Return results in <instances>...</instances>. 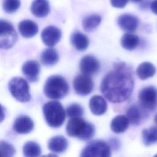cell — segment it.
Returning a JSON list of instances; mask_svg holds the SVG:
<instances>
[{
  "mask_svg": "<svg viewBox=\"0 0 157 157\" xmlns=\"http://www.w3.org/2000/svg\"><path fill=\"white\" fill-rule=\"evenodd\" d=\"M134 79L130 68L124 63L114 64V70L107 73L102 78L101 91L107 99L113 103L126 101L131 95Z\"/></svg>",
  "mask_w": 157,
  "mask_h": 157,
  "instance_id": "obj_1",
  "label": "cell"
},
{
  "mask_svg": "<svg viewBox=\"0 0 157 157\" xmlns=\"http://www.w3.org/2000/svg\"><path fill=\"white\" fill-rule=\"evenodd\" d=\"M67 134L73 137L82 140H88L95 134L93 124L86 122L80 117L72 118L66 124Z\"/></svg>",
  "mask_w": 157,
  "mask_h": 157,
  "instance_id": "obj_2",
  "label": "cell"
},
{
  "mask_svg": "<svg viewBox=\"0 0 157 157\" xmlns=\"http://www.w3.org/2000/svg\"><path fill=\"white\" fill-rule=\"evenodd\" d=\"M44 91L45 96L50 99H60L68 93L69 86L66 80L62 76L52 75L47 79Z\"/></svg>",
  "mask_w": 157,
  "mask_h": 157,
  "instance_id": "obj_3",
  "label": "cell"
},
{
  "mask_svg": "<svg viewBox=\"0 0 157 157\" xmlns=\"http://www.w3.org/2000/svg\"><path fill=\"white\" fill-rule=\"evenodd\" d=\"M43 113L48 125L52 128H58L64 121L66 113L63 105L56 101L45 103L42 107Z\"/></svg>",
  "mask_w": 157,
  "mask_h": 157,
  "instance_id": "obj_4",
  "label": "cell"
},
{
  "mask_svg": "<svg viewBox=\"0 0 157 157\" xmlns=\"http://www.w3.org/2000/svg\"><path fill=\"white\" fill-rule=\"evenodd\" d=\"M9 89L12 96L20 102H28L31 99L28 83L21 77L12 78L9 83Z\"/></svg>",
  "mask_w": 157,
  "mask_h": 157,
  "instance_id": "obj_5",
  "label": "cell"
},
{
  "mask_svg": "<svg viewBox=\"0 0 157 157\" xmlns=\"http://www.w3.org/2000/svg\"><path fill=\"white\" fill-rule=\"evenodd\" d=\"M140 107L146 111L153 112L157 107V89L154 86L143 88L139 93Z\"/></svg>",
  "mask_w": 157,
  "mask_h": 157,
  "instance_id": "obj_6",
  "label": "cell"
},
{
  "mask_svg": "<svg viewBox=\"0 0 157 157\" xmlns=\"http://www.w3.org/2000/svg\"><path fill=\"white\" fill-rule=\"evenodd\" d=\"M110 147L104 141L95 140L88 143L82 150L80 156H110Z\"/></svg>",
  "mask_w": 157,
  "mask_h": 157,
  "instance_id": "obj_7",
  "label": "cell"
},
{
  "mask_svg": "<svg viewBox=\"0 0 157 157\" xmlns=\"http://www.w3.org/2000/svg\"><path fill=\"white\" fill-rule=\"evenodd\" d=\"M0 47L2 49L11 48L17 40V33L10 23L1 19L0 21Z\"/></svg>",
  "mask_w": 157,
  "mask_h": 157,
  "instance_id": "obj_8",
  "label": "cell"
},
{
  "mask_svg": "<svg viewBox=\"0 0 157 157\" xmlns=\"http://www.w3.org/2000/svg\"><path fill=\"white\" fill-rule=\"evenodd\" d=\"M73 86L78 94L86 96L93 90V82L90 75L83 74L75 77L73 81Z\"/></svg>",
  "mask_w": 157,
  "mask_h": 157,
  "instance_id": "obj_9",
  "label": "cell"
},
{
  "mask_svg": "<svg viewBox=\"0 0 157 157\" xmlns=\"http://www.w3.org/2000/svg\"><path fill=\"white\" fill-rule=\"evenodd\" d=\"M61 32L59 28L54 26H48L41 33V39L44 44L48 47L55 45L60 40Z\"/></svg>",
  "mask_w": 157,
  "mask_h": 157,
  "instance_id": "obj_10",
  "label": "cell"
},
{
  "mask_svg": "<svg viewBox=\"0 0 157 157\" xmlns=\"http://www.w3.org/2000/svg\"><path fill=\"white\" fill-rule=\"evenodd\" d=\"M99 62L93 56L86 55L83 57L80 63V69L83 74L91 75L96 74L99 69Z\"/></svg>",
  "mask_w": 157,
  "mask_h": 157,
  "instance_id": "obj_11",
  "label": "cell"
},
{
  "mask_svg": "<svg viewBox=\"0 0 157 157\" xmlns=\"http://www.w3.org/2000/svg\"><path fill=\"white\" fill-rule=\"evenodd\" d=\"M117 22L121 29L129 33L136 31L139 23L137 17L129 13H124L119 16Z\"/></svg>",
  "mask_w": 157,
  "mask_h": 157,
  "instance_id": "obj_12",
  "label": "cell"
},
{
  "mask_svg": "<svg viewBox=\"0 0 157 157\" xmlns=\"http://www.w3.org/2000/svg\"><path fill=\"white\" fill-rule=\"evenodd\" d=\"M34 128V122L27 115H20L17 117L13 124V130L18 134H28Z\"/></svg>",
  "mask_w": 157,
  "mask_h": 157,
  "instance_id": "obj_13",
  "label": "cell"
},
{
  "mask_svg": "<svg viewBox=\"0 0 157 157\" xmlns=\"http://www.w3.org/2000/svg\"><path fill=\"white\" fill-rule=\"evenodd\" d=\"M22 72L30 82H36L39 78L40 66L37 61L29 60L26 61L22 66Z\"/></svg>",
  "mask_w": 157,
  "mask_h": 157,
  "instance_id": "obj_14",
  "label": "cell"
},
{
  "mask_svg": "<svg viewBox=\"0 0 157 157\" xmlns=\"http://www.w3.org/2000/svg\"><path fill=\"white\" fill-rule=\"evenodd\" d=\"M31 12L36 17L43 18L50 12V4L47 0H34L31 6Z\"/></svg>",
  "mask_w": 157,
  "mask_h": 157,
  "instance_id": "obj_15",
  "label": "cell"
},
{
  "mask_svg": "<svg viewBox=\"0 0 157 157\" xmlns=\"http://www.w3.org/2000/svg\"><path fill=\"white\" fill-rule=\"evenodd\" d=\"M89 107L93 114L101 115L107 110V102L102 96L95 95L90 99Z\"/></svg>",
  "mask_w": 157,
  "mask_h": 157,
  "instance_id": "obj_16",
  "label": "cell"
},
{
  "mask_svg": "<svg viewBox=\"0 0 157 157\" xmlns=\"http://www.w3.org/2000/svg\"><path fill=\"white\" fill-rule=\"evenodd\" d=\"M18 31L23 37L29 38L37 33L38 26L32 20H25L18 24Z\"/></svg>",
  "mask_w": 157,
  "mask_h": 157,
  "instance_id": "obj_17",
  "label": "cell"
},
{
  "mask_svg": "<svg viewBox=\"0 0 157 157\" xmlns=\"http://www.w3.org/2000/svg\"><path fill=\"white\" fill-rule=\"evenodd\" d=\"M68 147L67 139L62 136H56L52 137L48 142V149L53 153L64 152Z\"/></svg>",
  "mask_w": 157,
  "mask_h": 157,
  "instance_id": "obj_18",
  "label": "cell"
},
{
  "mask_svg": "<svg viewBox=\"0 0 157 157\" xmlns=\"http://www.w3.org/2000/svg\"><path fill=\"white\" fill-rule=\"evenodd\" d=\"M129 123L126 115H119L112 119L110 123V128L115 133H121L128 129Z\"/></svg>",
  "mask_w": 157,
  "mask_h": 157,
  "instance_id": "obj_19",
  "label": "cell"
},
{
  "mask_svg": "<svg viewBox=\"0 0 157 157\" xmlns=\"http://www.w3.org/2000/svg\"><path fill=\"white\" fill-rule=\"evenodd\" d=\"M71 42L72 45L78 51L86 50L89 45L88 37L80 31H75L72 34Z\"/></svg>",
  "mask_w": 157,
  "mask_h": 157,
  "instance_id": "obj_20",
  "label": "cell"
},
{
  "mask_svg": "<svg viewBox=\"0 0 157 157\" xmlns=\"http://www.w3.org/2000/svg\"><path fill=\"white\" fill-rule=\"evenodd\" d=\"M156 72L154 65L150 62H144L139 65L137 68L136 73L141 80H146L153 77Z\"/></svg>",
  "mask_w": 157,
  "mask_h": 157,
  "instance_id": "obj_21",
  "label": "cell"
},
{
  "mask_svg": "<svg viewBox=\"0 0 157 157\" xmlns=\"http://www.w3.org/2000/svg\"><path fill=\"white\" fill-rule=\"evenodd\" d=\"M58 59V54L54 48H47L41 53L40 60L45 66H51L55 65Z\"/></svg>",
  "mask_w": 157,
  "mask_h": 157,
  "instance_id": "obj_22",
  "label": "cell"
},
{
  "mask_svg": "<svg viewBox=\"0 0 157 157\" xmlns=\"http://www.w3.org/2000/svg\"><path fill=\"white\" fill-rule=\"evenodd\" d=\"M101 17L97 14H91L85 17L82 20L83 29L86 32H91L95 29L100 24Z\"/></svg>",
  "mask_w": 157,
  "mask_h": 157,
  "instance_id": "obj_23",
  "label": "cell"
},
{
  "mask_svg": "<svg viewBox=\"0 0 157 157\" xmlns=\"http://www.w3.org/2000/svg\"><path fill=\"white\" fill-rule=\"evenodd\" d=\"M139 44V38L137 36L131 34H124L121 39V45L123 48L127 50L135 49Z\"/></svg>",
  "mask_w": 157,
  "mask_h": 157,
  "instance_id": "obj_24",
  "label": "cell"
},
{
  "mask_svg": "<svg viewBox=\"0 0 157 157\" xmlns=\"http://www.w3.org/2000/svg\"><path fill=\"white\" fill-rule=\"evenodd\" d=\"M142 137L143 143L146 146L157 143V128L151 126L144 129L142 132Z\"/></svg>",
  "mask_w": 157,
  "mask_h": 157,
  "instance_id": "obj_25",
  "label": "cell"
},
{
  "mask_svg": "<svg viewBox=\"0 0 157 157\" xmlns=\"http://www.w3.org/2000/svg\"><path fill=\"white\" fill-rule=\"evenodd\" d=\"M142 113L140 109L136 105H130L126 110V117L129 123L133 125H137L140 123Z\"/></svg>",
  "mask_w": 157,
  "mask_h": 157,
  "instance_id": "obj_26",
  "label": "cell"
},
{
  "mask_svg": "<svg viewBox=\"0 0 157 157\" xmlns=\"http://www.w3.org/2000/svg\"><path fill=\"white\" fill-rule=\"evenodd\" d=\"M23 154L26 157H36L40 155L41 148L40 145L35 142H27L23 148Z\"/></svg>",
  "mask_w": 157,
  "mask_h": 157,
  "instance_id": "obj_27",
  "label": "cell"
},
{
  "mask_svg": "<svg viewBox=\"0 0 157 157\" xmlns=\"http://www.w3.org/2000/svg\"><path fill=\"white\" fill-rule=\"evenodd\" d=\"M20 6V0H4L2 7L4 10L12 13L17 11Z\"/></svg>",
  "mask_w": 157,
  "mask_h": 157,
  "instance_id": "obj_28",
  "label": "cell"
},
{
  "mask_svg": "<svg viewBox=\"0 0 157 157\" xmlns=\"http://www.w3.org/2000/svg\"><path fill=\"white\" fill-rule=\"evenodd\" d=\"M66 113L68 117L71 118L80 117L83 113V110L80 105L74 103L67 107Z\"/></svg>",
  "mask_w": 157,
  "mask_h": 157,
  "instance_id": "obj_29",
  "label": "cell"
},
{
  "mask_svg": "<svg viewBox=\"0 0 157 157\" xmlns=\"http://www.w3.org/2000/svg\"><path fill=\"white\" fill-rule=\"evenodd\" d=\"M0 151L1 156L3 157L13 156L15 153V150L13 145L3 140H1L0 143Z\"/></svg>",
  "mask_w": 157,
  "mask_h": 157,
  "instance_id": "obj_30",
  "label": "cell"
},
{
  "mask_svg": "<svg viewBox=\"0 0 157 157\" xmlns=\"http://www.w3.org/2000/svg\"><path fill=\"white\" fill-rule=\"evenodd\" d=\"M129 0H110L111 5L115 8H123Z\"/></svg>",
  "mask_w": 157,
  "mask_h": 157,
  "instance_id": "obj_31",
  "label": "cell"
},
{
  "mask_svg": "<svg viewBox=\"0 0 157 157\" xmlns=\"http://www.w3.org/2000/svg\"><path fill=\"white\" fill-rule=\"evenodd\" d=\"M151 10L155 14L157 15V0H153L150 4Z\"/></svg>",
  "mask_w": 157,
  "mask_h": 157,
  "instance_id": "obj_32",
  "label": "cell"
},
{
  "mask_svg": "<svg viewBox=\"0 0 157 157\" xmlns=\"http://www.w3.org/2000/svg\"><path fill=\"white\" fill-rule=\"evenodd\" d=\"M154 121H155V122L156 124L157 125V113H156V115H155V118H154Z\"/></svg>",
  "mask_w": 157,
  "mask_h": 157,
  "instance_id": "obj_33",
  "label": "cell"
},
{
  "mask_svg": "<svg viewBox=\"0 0 157 157\" xmlns=\"http://www.w3.org/2000/svg\"><path fill=\"white\" fill-rule=\"evenodd\" d=\"M131 1H132V2H139L142 1V0H131Z\"/></svg>",
  "mask_w": 157,
  "mask_h": 157,
  "instance_id": "obj_34",
  "label": "cell"
}]
</instances>
